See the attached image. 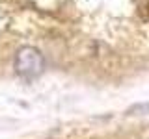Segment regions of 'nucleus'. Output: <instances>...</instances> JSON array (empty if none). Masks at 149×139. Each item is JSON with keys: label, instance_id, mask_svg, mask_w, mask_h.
<instances>
[{"label": "nucleus", "instance_id": "f257e3e1", "mask_svg": "<svg viewBox=\"0 0 149 139\" xmlns=\"http://www.w3.org/2000/svg\"><path fill=\"white\" fill-rule=\"evenodd\" d=\"M45 59L34 46H22L15 56V71L24 78H36L43 72Z\"/></svg>", "mask_w": 149, "mask_h": 139}]
</instances>
